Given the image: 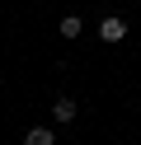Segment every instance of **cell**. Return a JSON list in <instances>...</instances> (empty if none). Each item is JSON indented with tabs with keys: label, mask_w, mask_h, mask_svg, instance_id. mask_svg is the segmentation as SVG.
<instances>
[{
	"label": "cell",
	"mask_w": 141,
	"mask_h": 145,
	"mask_svg": "<svg viewBox=\"0 0 141 145\" xmlns=\"http://www.w3.org/2000/svg\"><path fill=\"white\" fill-rule=\"evenodd\" d=\"M52 117H56V122H75V98H56V103H52Z\"/></svg>",
	"instance_id": "cell-2"
},
{
	"label": "cell",
	"mask_w": 141,
	"mask_h": 145,
	"mask_svg": "<svg viewBox=\"0 0 141 145\" xmlns=\"http://www.w3.org/2000/svg\"><path fill=\"white\" fill-rule=\"evenodd\" d=\"M24 145H56V136L47 131V126H33V131L24 136Z\"/></svg>",
	"instance_id": "cell-3"
},
{
	"label": "cell",
	"mask_w": 141,
	"mask_h": 145,
	"mask_svg": "<svg viewBox=\"0 0 141 145\" xmlns=\"http://www.w3.org/2000/svg\"><path fill=\"white\" fill-rule=\"evenodd\" d=\"M99 38H103V42H122V38H127V24H122L118 14H108V19L99 24Z\"/></svg>",
	"instance_id": "cell-1"
},
{
	"label": "cell",
	"mask_w": 141,
	"mask_h": 145,
	"mask_svg": "<svg viewBox=\"0 0 141 145\" xmlns=\"http://www.w3.org/2000/svg\"><path fill=\"white\" fill-rule=\"evenodd\" d=\"M61 38H80V19H61Z\"/></svg>",
	"instance_id": "cell-4"
}]
</instances>
